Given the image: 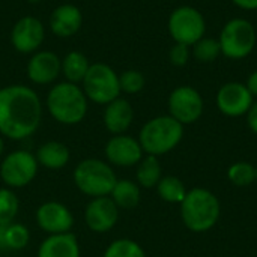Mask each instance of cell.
Returning <instances> with one entry per match:
<instances>
[{"label": "cell", "mask_w": 257, "mask_h": 257, "mask_svg": "<svg viewBox=\"0 0 257 257\" xmlns=\"http://www.w3.org/2000/svg\"><path fill=\"white\" fill-rule=\"evenodd\" d=\"M36 161L39 166L50 169V170H59L63 169L69 160H71V152L66 145L60 142H45L36 149Z\"/></svg>", "instance_id": "cell-20"}, {"label": "cell", "mask_w": 257, "mask_h": 257, "mask_svg": "<svg viewBox=\"0 0 257 257\" xmlns=\"http://www.w3.org/2000/svg\"><path fill=\"white\" fill-rule=\"evenodd\" d=\"M20 209V202L12 188H0V226L14 223Z\"/></svg>", "instance_id": "cell-26"}, {"label": "cell", "mask_w": 257, "mask_h": 257, "mask_svg": "<svg viewBox=\"0 0 257 257\" xmlns=\"http://www.w3.org/2000/svg\"><path fill=\"white\" fill-rule=\"evenodd\" d=\"M36 157L24 149L14 151L6 155L0 164V178L8 188H23L29 185L38 175Z\"/></svg>", "instance_id": "cell-9"}, {"label": "cell", "mask_w": 257, "mask_h": 257, "mask_svg": "<svg viewBox=\"0 0 257 257\" xmlns=\"http://www.w3.org/2000/svg\"><path fill=\"white\" fill-rule=\"evenodd\" d=\"M221 205L218 197L206 188H193L181 203L184 226L196 233L211 230L220 220Z\"/></svg>", "instance_id": "cell-2"}, {"label": "cell", "mask_w": 257, "mask_h": 257, "mask_svg": "<svg viewBox=\"0 0 257 257\" xmlns=\"http://www.w3.org/2000/svg\"><path fill=\"white\" fill-rule=\"evenodd\" d=\"M238 8L245 9V11H256L257 0H232Z\"/></svg>", "instance_id": "cell-33"}, {"label": "cell", "mask_w": 257, "mask_h": 257, "mask_svg": "<svg viewBox=\"0 0 257 257\" xmlns=\"http://www.w3.org/2000/svg\"><path fill=\"white\" fill-rule=\"evenodd\" d=\"M3 242L6 250L20 251L26 248L30 242V232L21 223H11L5 227Z\"/></svg>", "instance_id": "cell-25"}, {"label": "cell", "mask_w": 257, "mask_h": 257, "mask_svg": "<svg viewBox=\"0 0 257 257\" xmlns=\"http://www.w3.org/2000/svg\"><path fill=\"white\" fill-rule=\"evenodd\" d=\"M247 125L251 130V133L257 136V102H253V105L247 111Z\"/></svg>", "instance_id": "cell-32"}, {"label": "cell", "mask_w": 257, "mask_h": 257, "mask_svg": "<svg viewBox=\"0 0 257 257\" xmlns=\"http://www.w3.org/2000/svg\"><path fill=\"white\" fill-rule=\"evenodd\" d=\"M29 3H39V2H42V0H27Z\"/></svg>", "instance_id": "cell-37"}, {"label": "cell", "mask_w": 257, "mask_h": 257, "mask_svg": "<svg viewBox=\"0 0 257 257\" xmlns=\"http://www.w3.org/2000/svg\"><path fill=\"white\" fill-rule=\"evenodd\" d=\"M134 120V108L125 98H116L104 108L102 122L108 133L113 136L125 134Z\"/></svg>", "instance_id": "cell-18"}, {"label": "cell", "mask_w": 257, "mask_h": 257, "mask_svg": "<svg viewBox=\"0 0 257 257\" xmlns=\"http://www.w3.org/2000/svg\"><path fill=\"white\" fill-rule=\"evenodd\" d=\"M3 151H5V142H3V137L0 136V158L3 155Z\"/></svg>", "instance_id": "cell-36"}, {"label": "cell", "mask_w": 257, "mask_h": 257, "mask_svg": "<svg viewBox=\"0 0 257 257\" xmlns=\"http://www.w3.org/2000/svg\"><path fill=\"white\" fill-rule=\"evenodd\" d=\"M221 53L233 60L247 57L256 45V30L244 18H233L226 23L218 38Z\"/></svg>", "instance_id": "cell-7"}, {"label": "cell", "mask_w": 257, "mask_h": 257, "mask_svg": "<svg viewBox=\"0 0 257 257\" xmlns=\"http://www.w3.org/2000/svg\"><path fill=\"white\" fill-rule=\"evenodd\" d=\"M203 113V98L191 86H179L169 96V114L182 125L194 123Z\"/></svg>", "instance_id": "cell-10"}, {"label": "cell", "mask_w": 257, "mask_h": 257, "mask_svg": "<svg viewBox=\"0 0 257 257\" xmlns=\"http://www.w3.org/2000/svg\"><path fill=\"white\" fill-rule=\"evenodd\" d=\"M87 96L78 84L60 81L50 89L47 108L56 122L62 125H77L87 114Z\"/></svg>", "instance_id": "cell-3"}, {"label": "cell", "mask_w": 257, "mask_h": 257, "mask_svg": "<svg viewBox=\"0 0 257 257\" xmlns=\"http://www.w3.org/2000/svg\"><path fill=\"white\" fill-rule=\"evenodd\" d=\"M110 197L119 209H134L140 203L142 191L137 182L130 179H117Z\"/></svg>", "instance_id": "cell-21"}, {"label": "cell", "mask_w": 257, "mask_h": 257, "mask_svg": "<svg viewBox=\"0 0 257 257\" xmlns=\"http://www.w3.org/2000/svg\"><path fill=\"white\" fill-rule=\"evenodd\" d=\"M145 84H146V80L140 71L128 69L119 75V86H120V92H123V93L136 95L143 90Z\"/></svg>", "instance_id": "cell-30"}, {"label": "cell", "mask_w": 257, "mask_h": 257, "mask_svg": "<svg viewBox=\"0 0 257 257\" xmlns=\"http://www.w3.org/2000/svg\"><path fill=\"white\" fill-rule=\"evenodd\" d=\"M102 257H146L142 245L133 239H116L104 251Z\"/></svg>", "instance_id": "cell-28"}, {"label": "cell", "mask_w": 257, "mask_h": 257, "mask_svg": "<svg viewBox=\"0 0 257 257\" xmlns=\"http://www.w3.org/2000/svg\"><path fill=\"white\" fill-rule=\"evenodd\" d=\"M90 63L81 51H69L62 59V74L69 83H83Z\"/></svg>", "instance_id": "cell-22"}, {"label": "cell", "mask_w": 257, "mask_h": 257, "mask_svg": "<svg viewBox=\"0 0 257 257\" xmlns=\"http://www.w3.org/2000/svg\"><path fill=\"white\" fill-rule=\"evenodd\" d=\"M42 119V104L36 92L24 84L0 89V136L24 140L36 133Z\"/></svg>", "instance_id": "cell-1"}, {"label": "cell", "mask_w": 257, "mask_h": 257, "mask_svg": "<svg viewBox=\"0 0 257 257\" xmlns=\"http://www.w3.org/2000/svg\"><path fill=\"white\" fill-rule=\"evenodd\" d=\"M193 54L199 62H203V63L214 62L221 54V47H220L218 39L202 38L193 45Z\"/></svg>", "instance_id": "cell-29"}, {"label": "cell", "mask_w": 257, "mask_h": 257, "mask_svg": "<svg viewBox=\"0 0 257 257\" xmlns=\"http://www.w3.org/2000/svg\"><path fill=\"white\" fill-rule=\"evenodd\" d=\"M137 184L142 188H154L163 178V167L158 161V157L146 155L137 164Z\"/></svg>", "instance_id": "cell-23"}, {"label": "cell", "mask_w": 257, "mask_h": 257, "mask_svg": "<svg viewBox=\"0 0 257 257\" xmlns=\"http://www.w3.org/2000/svg\"><path fill=\"white\" fill-rule=\"evenodd\" d=\"M155 188H157L160 199L167 203H179L181 205L188 193L185 188V184L179 178L172 176V175L163 176Z\"/></svg>", "instance_id": "cell-24"}, {"label": "cell", "mask_w": 257, "mask_h": 257, "mask_svg": "<svg viewBox=\"0 0 257 257\" xmlns=\"http://www.w3.org/2000/svg\"><path fill=\"white\" fill-rule=\"evenodd\" d=\"M227 178L235 187H248L256 181V167L247 161L235 163L229 167Z\"/></svg>", "instance_id": "cell-27"}, {"label": "cell", "mask_w": 257, "mask_h": 257, "mask_svg": "<svg viewBox=\"0 0 257 257\" xmlns=\"http://www.w3.org/2000/svg\"><path fill=\"white\" fill-rule=\"evenodd\" d=\"M38 257H80V244L74 233L48 235L39 245Z\"/></svg>", "instance_id": "cell-19"}, {"label": "cell", "mask_w": 257, "mask_h": 257, "mask_svg": "<svg viewBox=\"0 0 257 257\" xmlns=\"http://www.w3.org/2000/svg\"><path fill=\"white\" fill-rule=\"evenodd\" d=\"M256 181H257V167H256Z\"/></svg>", "instance_id": "cell-38"}, {"label": "cell", "mask_w": 257, "mask_h": 257, "mask_svg": "<svg viewBox=\"0 0 257 257\" xmlns=\"http://www.w3.org/2000/svg\"><path fill=\"white\" fill-rule=\"evenodd\" d=\"M217 107L218 110L229 117H241L247 114L253 105V95L245 84L238 81L226 83L220 87L217 93Z\"/></svg>", "instance_id": "cell-12"}, {"label": "cell", "mask_w": 257, "mask_h": 257, "mask_svg": "<svg viewBox=\"0 0 257 257\" xmlns=\"http://www.w3.org/2000/svg\"><path fill=\"white\" fill-rule=\"evenodd\" d=\"M45 38V27L36 17H21L11 30L12 47L23 54H33L42 45Z\"/></svg>", "instance_id": "cell-11"}, {"label": "cell", "mask_w": 257, "mask_h": 257, "mask_svg": "<svg viewBox=\"0 0 257 257\" xmlns=\"http://www.w3.org/2000/svg\"><path fill=\"white\" fill-rule=\"evenodd\" d=\"M5 227H6V226H0V248H5V242H3V235H5Z\"/></svg>", "instance_id": "cell-35"}, {"label": "cell", "mask_w": 257, "mask_h": 257, "mask_svg": "<svg viewBox=\"0 0 257 257\" xmlns=\"http://www.w3.org/2000/svg\"><path fill=\"white\" fill-rule=\"evenodd\" d=\"M205 32V18L193 6H179L169 17V33L178 44L193 47L203 38Z\"/></svg>", "instance_id": "cell-8"}, {"label": "cell", "mask_w": 257, "mask_h": 257, "mask_svg": "<svg viewBox=\"0 0 257 257\" xmlns=\"http://www.w3.org/2000/svg\"><path fill=\"white\" fill-rule=\"evenodd\" d=\"M104 154L108 164L117 167H133L142 161L145 152L137 139L126 134H119L113 136L105 143Z\"/></svg>", "instance_id": "cell-14"}, {"label": "cell", "mask_w": 257, "mask_h": 257, "mask_svg": "<svg viewBox=\"0 0 257 257\" xmlns=\"http://www.w3.org/2000/svg\"><path fill=\"white\" fill-rule=\"evenodd\" d=\"M169 59H170L172 65H175V66H184L188 62V59H190L188 45L175 42V45L172 47V50L169 53Z\"/></svg>", "instance_id": "cell-31"}, {"label": "cell", "mask_w": 257, "mask_h": 257, "mask_svg": "<svg viewBox=\"0 0 257 257\" xmlns=\"http://www.w3.org/2000/svg\"><path fill=\"white\" fill-rule=\"evenodd\" d=\"M50 30L59 38L74 36L83 26V14L78 6L65 3L57 6L50 15Z\"/></svg>", "instance_id": "cell-17"}, {"label": "cell", "mask_w": 257, "mask_h": 257, "mask_svg": "<svg viewBox=\"0 0 257 257\" xmlns=\"http://www.w3.org/2000/svg\"><path fill=\"white\" fill-rule=\"evenodd\" d=\"M245 86H247V89L250 90V93H251L253 96H257V71H254V72L248 77Z\"/></svg>", "instance_id": "cell-34"}, {"label": "cell", "mask_w": 257, "mask_h": 257, "mask_svg": "<svg viewBox=\"0 0 257 257\" xmlns=\"http://www.w3.org/2000/svg\"><path fill=\"white\" fill-rule=\"evenodd\" d=\"M36 223L48 235L68 233L74 227V215L68 206L59 202H45L36 209Z\"/></svg>", "instance_id": "cell-15"}, {"label": "cell", "mask_w": 257, "mask_h": 257, "mask_svg": "<svg viewBox=\"0 0 257 257\" xmlns=\"http://www.w3.org/2000/svg\"><path fill=\"white\" fill-rule=\"evenodd\" d=\"M62 72V59L47 50H41L32 54L27 63V77L32 83L45 86L57 80Z\"/></svg>", "instance_id": "cell-16"}, {"label": "cell", "mask_w": 257, "mask_h": 257, "mask_svg": "<svg viewBox=\"0 0 257 257\" xmlns=\"http://www.w3.org/2000/svg\"><path fill=\"white\" fill-rule=\"evenodd\" d=\"M184 137V125L170 114L148 120L139 134V143L145 154L160 157L172 152Z\"/></svg>", "instance_id": "cell-4"}, {"label": "cell", "mask_w": 257, "mask_h": 257, "mask_svg": "<svg viewBox=\"0 0 257 257\" xmlns=\"http://www.w3.org/2000/svg\"><path fill=\"white\" fill-rule=\"evenodd\" d=\"M74 184L89 197L110 196L117 182L116 173L111 166L98 158H87L77 164L74 169Z\"/></svg>", "instance_id": "cell-5"}, {"label": "cell", "mask_w": 257, "mask_h": 257, "mask_svg": "<svg viewBox=\"0 0 257 257\" xmlns=\"http://www.w3.org/2000/svg\"><path fill=\"white\" fill-rule=\"evenodd\" d=\"M81 84L87 99L95 104L107 105L120 96L119 75L107 63H90Z\"/></svg>", "instance_id": "cell-6"}, {"label": "cell", "mask_w": 257, "mask_h": 257, "mask_svg": "<svg viewBox=\"0 0 257 257\" xmlns=\"http://www.w3.org/2000/svg\"><path fill=\"white\" fill-rule=\"evenodd\" d=\"M119 220V208L110 196L93 197L84 209L86 226L95 233L110 232Z\"/></svg>", "instance_id": "cell-13"}]
</instances>
